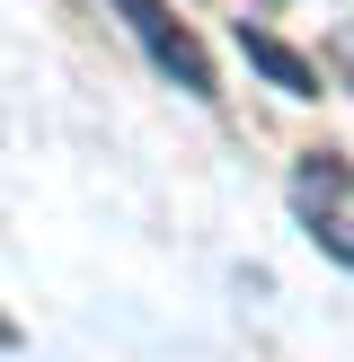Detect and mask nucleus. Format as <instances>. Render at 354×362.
Masks as SVG:
<instances>
[{
    "mask_svg": "<svg viewBox=\"0 0 354 362\" xmlns=\"http://www.w3.org/2000/svg\"><path fill=\"white\" fill-rule=\"evenodd\" d=\"M115 18H124V35L151 53L159 80H177L186 98H212V88H222V80H212V53L195 45V27L169 9V0H115Z\"/></svg>",
    "mask_w": 354,
    "mask_h": 362,
    "instance_id": "nucleus-1",
    "label": "nucleus"
},
{
    "mask_svg": "<svg viewBox=\"0 0 354 362\" xmlns=\"http://www.w3.org/2000/svg\"><path fill=\"white\" fill-rule=\"evenodd\" d=\"M292 212H301V230L354 274V168H346L336 151H310V159L292 168Z\"/></svg>",
    "mask_w": 354,
    "mask_h": 362,
    "instance_id": "nucleus-2",
    "label": "nucleus"
},
{
    "mask_svg": "<svg viewBox=\"0 0 354 362\" xmlns=\"http://www.w3.org/2000/svg\"><path fill=\"white\" fill-rule=\"evenodd\" d=\"M239 53H248V62H257L266 80L283 88V98H319V62H310V53H292L283 35H266L257 18H239Z\"/></svg>",
    "mask_w": 354,
    "mask_h": 362,
    "instance_id": "nucleus-3",
    "label": "nucleus"
}]
</instances>
